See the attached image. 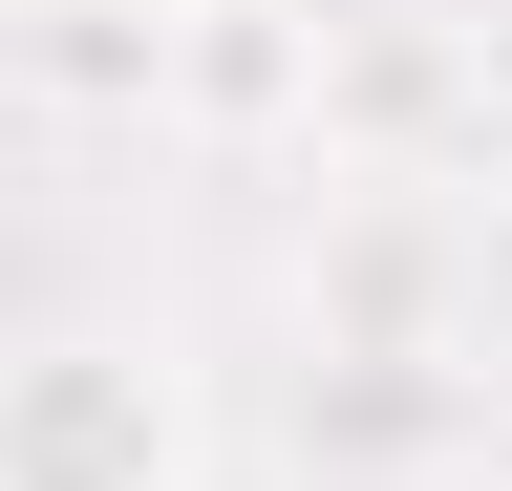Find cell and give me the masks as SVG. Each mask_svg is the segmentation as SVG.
Returning <instances> with one entry per match:
<instances>
[{
  "mask_svg": "<svg viewBox=\"0 0 512 491\" xmlns=\"http://www.w3.org/2000/svg\"><path fill=\"white\" fill-rule=\"evenodd\" d=\"M64 22H192V0H64Z\"/></svg>",
  "mask_w": 512,
  "mask_h": 491,
  "instance_id": "3",
  "label": "cell"
},
{
  "mask_svg": "<svg viewBox=\"0 0 512 491\" xmlns=\"http://www.w3.org/2000/svg\"><path fill=\"white\" fill-rule=\"evenodd\" d=\"M0 491H192V363L128 321H64L0 363Z\"/></svg>",
  "mask_w": 512,
  "mask_h": 491,
  "instance_id": "1",
  "label": "cell"
},
{
  "mask_svg": "<svg viewBox=\"0 0 512 491\" xmlns=\"http://www.w3.org/2000/svg\"><path fill=\"white\" fill-rule=\"evenodd\" d=\"M150 86L192 150H278V129H320V22L299 0H192V22H150Z\"/></svg>",
  "mask_w": 512,
  "mask_h": 491,
  "instance_id": "2",
  "label": "cell"
}]
</instances>
